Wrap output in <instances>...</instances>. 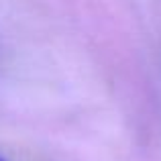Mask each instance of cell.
I'll list each match as a JSON object with an SVG mask.
<instances>
[{"label":"cell","instance_id":"1","mask_svg":"<svg viewBox=\"0 0 161 161\" xmlns=\"http://www.w3.org/2000/svg\"><path fill=\"white\" fill-rule=\"evenodd\" d=\"M0 161H6V159H4V157H2V155H0Z\"/></svg>","mask_w":161,"mask_h":161}]
</instances>
